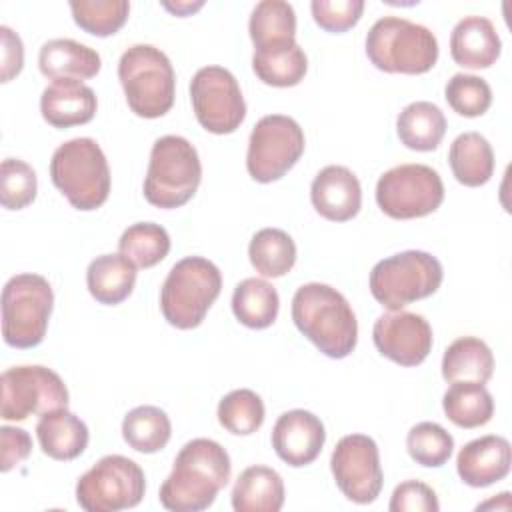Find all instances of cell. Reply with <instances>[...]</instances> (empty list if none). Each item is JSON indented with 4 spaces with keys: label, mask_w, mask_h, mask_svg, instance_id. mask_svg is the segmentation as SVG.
<instances>
[{
    "label": "cell",
    "mask_w": 512,
    "mask_h": 512,
    "mask_svg": "<svg viewBox=\"0 0 512 512\" xmlns=\"http://www.w3.org/2000/svg\"><path fill=\"white\" fill-rule=\"evenodd\" d=\"M70 10L84 32L104 38L126 24L130 4L126 0H72Z\"/></svg>",
    "instance_id": "cell-37"
},
{
    "label": "cell",
    "mask_w": 512,
    "mask_h": 512,
    "mask_svg": "<svg viewBox=\"0 0 512 512\" xmlns=\"http://www.w3.org/2000/svg\"><path fill=\"white\" fill-rule=\"evenodd\" d=\"M230 474L226 448L210 438H194L176 454L174 468L160 486V504L172 512L206 510L226 488Z\"/></svg>",
    "instance_id": "cell-1"
},
{
    "label": "cell",
    "mask_w": 512,
    "mask_h": 512,
    "mask_svg": "<svg viewBox=\"0 0 512 512\" xmlns=\"http://www.w3.org/2000/svg\"><path fill=\"white\" fill-rule=\"evenodd\" d=\"M446 418L460 428H480L494 414V400L482 382H450L442 396Z\"/></svg>",
    "instance_id": "cell-30"
},
{
    "label": "cell",
    "mask_w": 512,
    "mask_h": 512,
    "mask_svg": "<svg viewBox=\"0 0 512 512\" xmlns=\"http://www.w3.org/2000/svg\"><path fill=\"white\" fill-rule=\"evenodd\" d=\"M54 306L50 282L40 274H16L2 290V336L12 348H34L44 340Z\"/></svg>",
    "instance_id": "cell-9"
},
{
    "label": "cell",
    "mask_w": 512,
    "mask_h": 512,
    "mask_svg": "<svg viewBox=\"0 0 512 512\" xmlns=\"http://www.w3.org/2000/svg\"><path fill=\"white\" fill-rule=\"evenodd\" d=\"M118 250L132 260L136 268H152L168 256L170 236L166 228L156 222H136L122 232Z\"/></svg>",
    "instance_id": "cell-35"
},
{
    "label": "cell",
    "mask_w": 512,
    "mask_h": 512,
    "mask_svg": "<svg viewBox=\"0 0 512 512\" xmlns=\"http://www.w3.org/2000/svg\"><path fill=\"white\" fill-rule=\"evenodd\" d=\"M310 200L316 212L326 220H352L362 206L360 180L350 168L330 164L314 176L310 186Z\"/></svg>",
    "instance_id": "cell-18"
},
{
    "label": "cell",
    "mask_w": 512,
    "mask_h": 512,
    "mask_svg": "<svg viewBox=\"0 0 512 512\" xmlns=\"http://www.w3.org/2000/svg\"><path fill=\"white\" fill-rule=\"evenodd\" d=\"M248 256L260 276L280 278L296 264V244L292 236L280 228H262L252 236Z\"/></svg>",
    "instance_id": "cell-34"
},
{
    "label": "cell",
    "mask_w": 512,
    "mask_h": 512,
    "mask_svg": "<svg viewBox=\"0 0 512 512\" xmlns=\"http://www.w3.org/2000/svg\"><path fill=\"white\" fill-rule=\"evenodd\" d=\"M444 200L440 174L426 164H400L386 170L376 182L378 208L394 220H412L432 214Z\"/></svg>",
    "instance_id": "cell-11"
},
{
    "label": "cell",
    "mask_w": 512,
    "mask_h": 512,
    "mask_svg": "<svg viewBox=\"0 0 512 512\" xmlns=\"http://www.w3.org/2000/svg\"><path fill=\"white\" fill-rule=\"evenodd\" d=\"M494 374V354L490 346L476 336L456 338L442 356V376L446 382H482Z\"/></svg>",
    "instance_id": "cell-26"
},
{
    "label": "cell",
    "mask_w": 512,
    "mask_h": 512,
    "mask_svg": "<svg viewBox=\"0 0 512 512\" xmlns=\"http://www.w3.org/2000/svg\"><path fill=\"white\" fill-rule=\"evenodd\" d=\"M36 172L20 158H6L0 166V202L6 210H22L34 202Z\"/></svg>",
    "instance_id": "cell-40"
},
{
    "label": "cell",
    "mask_w": 512,
    "mask_h": 512,
    "mask_svg": "<svg viewBox=\"0 0 512 512\" xmlns=\"http://www.w3.org/2000/svg\"><path fill=\"white\" fill-rule=\"evenodd\" d=\"M0 44H2V82L12 80L14 76L20 74L24 66V46L20 36L8 28L0 26Z\"/></svg>",
    "instance_id": "cell-44"
},
{
    "label": "cell",
    "mask_w": 512,
    "mask_h": 512,
    "mask_svg": "<svg viewBox=\"0 0 512 512\" xmlns=\"http://www.w3.org/2000/svg\"><path fill=\"white\" fill-rule=\"evenodd\" d=\"M118 80L130 110L140 118H160L174 104L172 62L152 44H134L120 56Z\"/></svg>",
    "instance_id": "cell-6"
},
{
    "label": "cell",
    "mask_w": 512,
    "mask_h": 512,
    "mask_svg": "<svg viewBox=\"0 0 512 512\" xmlns=\"http://www.w3.org/2000/svg\"><path fill=\"white\" fill-rule=\"evenodd\" d=\"M252 70L268 86L288 88L302 82L308 70V58L298 42L254 50Z\"/></svg>",
    "instance_id": "cell-32"
},
{
    "label": "cell",
    "mask_w": 512,
    "mask_h": 512,
    "mask_svg": "<svg viewBox=\"0 0 512 512\" xmlns=\"http://www.w3.org/2000/svg\"><path fill=\"white\" fill-rule=\"evenodd\" d=\"M372 340L378 352L400 366L422 364L432 350V328L416 312L394 310L376 318Z\"/></svg>",
    "instance_id": "cell-16"
},
{
    "label": "cell",
    "mask_w": 512,
    "mask_h": 512,
    "mask_svg": "<svg viewBox=\"0 0 512 512\" xmlns=\"http://www.w3.org/2000/svg\"><path fill=\"white\" fill-rule=\"evenodd\" d=\"M282 506L284 482L274 468L256 464L240 472L232 488L236 512H278Z\"/></svg>",
    "instance_id": "cell-24"
},
{
    "label": "cell",
    "mask_w": 512,
    "mask_h": 512,
    "mask_svg": "<svg viewBox=\"0 0 512 512\" xmlns=\"http://www.w3.org/2000/svg\"><path fill=\"white\" fill-rule=\"evenodd\" d=\"M218 422L224 430L236 436L254 434L266 416L262 398L248 388H238L228 392L218 402Z\"/></svg>",
    "instance_id": "cell-36"
},
{
    "label": "cell",
    "mask_w": 512,
    "mask_h": 512,
    "mask_svg": "<svg viewBox=\"0 0 512 512\" xmlns=\"http://www.w3.org/2000/svg\"><path fill=\"white\" fill-rule=\"evenodd\" d=\"M220 290L218 266L202 256H186L170 268L160 288L162 316L178 330H192L202 324Z\"/></svg>",
    "instance_id": "cell-3"
},
{
    "label": "cell",
    "mask_w": 512,
    "mask_h": 512,
    "mask_svg": "<svg viewBox=\"0 0 512 512\" xmlns=\"http://www.w3.org/2000/svg\"><path fill=\"white\" fill-rule=\"evenodd\" d=\"M280 308L276 288L264 278H244L232 294V312L236 320L252 330H262L274 324Z\"/></svg>",
    "instance_id": "cell-31"
},
{
    "label": "cell",
    "mask_w": 512,
    "mask_h": 512,
    "mask_svg": "<svg viewBox=\"0 0 512 512\" xmlns=\"http://www.w3.org/2000/svg\"><path fill=\"white\" fill-rule=\"evenodd\" d=\"M32 452V438L26 430L16 426L0 428V470L10 472L24 462Z\"/></svg>",
    "instance_id": "cell-43"
},
{
    "label": "cell",
    "mask_w": 512,
    "mask_h": 512,
    "mask_svg": "<svg viewBox=\"0 0 512 512\" xmlns=\"http://www.w3.org/2000/svg\"><path fill=\"white\" fill-rule=\"evenodd\" d=\"M512 448L504 436L488 434L464 444L456 456V470L464 484L486 488L508 476Z\"/></svg>",
    "instance_id": "cell-19"
},
{
    "label": "cell",
    "mask_w": 512,
    "mask_h": 512,
    "mask_svg": "<svg viewBox=\"0 0 512 512\" xmlns=\"http://www.w3.org/2000/svg\"><path fill=\"white\" fill-rule=\"evenodd\" d=\"M146 492L144 470L130 458L108 454L76 482V502L86 512H118L134 508Z\"/></svg>",
    "instance_id": "cell-10"
},
{
    "label": "cell",
    "mask_w": 512,
    "mask_h": 512,
    "mask_svg": "<svg viewBox=\"0 0 512 512\" xmlns=\"http://www.w3.org/2000/svg\"><path fill=\"white\" fill-rule=\"evenodd\" d=\"M38 68L52 80H86L100 72L102 58L94 48L72 38H54L42 44Z\"/></svg>",
    "instance_id": "cell-22"
},
{
    "label": "cell",
    "mask_w": 512,
    "mask_h": 512,
    "mask_svg": "<svg viewBox=\"0 0 512 512\" xmlns=\"http://www.w3.org/2000/svg\"><path fill=\"white\" fill-rule=\"evenodd\" d=\"M254 50L276 48L296 42V14L284 0H262L254 6L248 20Z\"/></svg>",
    "instance_id": "cell-29"
},
{
    "label": "cell",
    "mask_w": 512,
    "mask_h": 512,
    "mask_svg": "<svg viewBox=\"0 0 512 512\" xmlns=\"http://www.w3.org/2000/svg\"><path fill=\"white\" fill-rule=\"evenodd\" d=\"M388 508L390 512H438L440 502L428 484L406 480L394 488Z\"/></svg>",
    "instance_id": "cell-42"
},
{
    "label": "cell",
    "mask_w": 512,
    "mask_h": 512,
    "mask_svg": "<svg viewBox=\"0 0 512 512\" xmlns=\"http://www.w3.org/2000/svg\"><path fill=\"white\" fill-rule=\"evenodd\" d=\"M304 146V132L294 118L284 114L262 116L248 138V174L262 184L280 180L300 160Z\"/></svg>",
    "instance_id": "cell-12"
},
{
    "label": "cell",
    "mask_w": 512,
    "mask_h": 512,
    "mask_svg": "<svg viewBox=\"0 0 512 512\" xmlns=\"http://www.w3.org/2000/svg\"><path fill=\"white\" fill-rule=\"evenodd\" d=\"M50 178L76 210H96L110 194L108 160L92 138L60 144L50 160Z\"/></svg>",
    "instance_id": "cell-5"
},
{
    "label": "cell",
    "mask_w": 512,
    "mask_h": 512,
    "mask_svg": "<svg viewBox=\"0 0 512 512\" xmlns=\"http://www.w3.org/2000/svg\"><path fill=\"white\" fill-rule=\"evenodd\" d=\"M36 436L46 456L54 460H74L88 446V426L66 408L42 414L36 424Z\"/></svg>",
    "instance_id": "cell-23"
},
{
    "label": "cell",
    "mask_w": 512,
    "mask_h": 512,
    "mask_svg": "<svg viewBox=\"0 0 512 512\" xmlns=\"http://www.w3.org/2000/svg\"><path fill=\"white\" fill-rule=\"evenodd\" d=\"M366 54L382 72L424 74L438 60V40L422 24L398 16H384L366 34Z\"/></svg>",
    "instance_id": "cell-4"
},
{
    "label": "cell",
    "mask_w": 512,
    "mask_h": 512,
    "mask_svg": "<svg viewBox=\"0 0 512 512\" xmlns=\"http://www.w3.org/2000/svg\"><path fill=\"white\" fill-rule=\"evenodd\" d=\"M136 284V264L124 254L96 256L86 270V286L100 304L114 306L124 302Z\"/></svg>",
    "instance_id": "cell-25"
},
{
    "label": "cell",
    "mask_w": 512,
    "mask_h": 512,
    "mask_svg": "<svg viewBox=\"0 0 512 512\" xmlns=\"http://www.w3.org/2000/svg\"><path fill=\"white\" fill-rule=\"evenodd\" d=\"M454 178L470 188L486 184L494 174V150L480 132H464L454 138L448 150Z\"/></svg>",
    "instance_id": "cell-28"
},
{
    "label": "cell",
    "mask_w": 512,
    "mask_h": 512,
    "mask_svg": "<svg viewBox=\"0 0 512 512\" xmlns=\"http://www.w3.org/2000/svg\"><path fill=\"white\" fill-rule=\"evenodd\" d=\"M98 108L96 94L82 80H54L40 96L42 118L54 128L86 124Z\"/></svg>",
    "instance_id": "cell-20"
},
{
    "label": "cell",
    "mask_w": 512,
    "mask_h": 512,
    "mask_svg": "<svg viewBox=\"0 0 512 512\" xmlns=\"http://www.w3.org/2000/svg\"><path fill=\"white\" fill-rule=\"evenodd\" d=\"M292 320L328 358H346L356 348V314L348 300L328 284H302L292 298Z\"/></svg>",
    "instance_id": "cell-2"
},
{
    "label": "cell",
    "mask_w": 512,
    "mask_h": 512,
    "mask_svg": "<svg viewBox=\"0 0 512 512\" xmlns=\"http://www.w3.org/2000/svg\"><path fill=\"white\" fill-rule=\"evenodd\" d=\"M444 278L442 264L424 250H404L374 264L370 272V292L386 310L404 306L432 296Z\"/></svg>",
    "instance_id": "cell-8"
},
{
    "label": "cell",
    "mask_w": 512,
    "mask_h": 512,
    "mask_svg": "<svg viewBox=\"0 0 512 512\" xmlns=\"http://www.w3.org/2000/svg\"><path fill=\"white\" fill-rule=\"evenodd\" d=\"M406 450L416 464L426 468H440L452 456L454 438L436 422H418L408 430Z\"/></svg>",
    "instance_id": "cell-38"
},
{
    "label": "cell",
    "mask_w": 512,
    "mask_h": 512,
    "mask_svg": "<svg viewBox=\"0 0 512 512\" xmlns=\"http://www.w3.org/2000/svg\"><path fill=\"white\" fill-rule=\"evenodd\" d=\"M200 180L202 164L190 140L168 134L152 144L144 178V198L152 206L164 210L184 206L196 194Z\"/></svg>",
    "instance_id": "cell-7"
},
{
    "label": "cell",
    "mask_w": 512,
    "mask_h": 512,
    "mask_svg": "<svg viewBox=\"0 0 512 512\" xmlns=\"http://www.w3.org/2000/svg\"><path fill=\"white\" fill-rule=\"evenodd\" d=\"M400 142L416 152H432L440 146L446 134L444 112L426 100L408 104L396 118Z\"/></svg>",
    "instance_id": "cell-27"
},
{
    "label": "cell",
    "mask_w": 512,
    "mask_h": 512,
    "mask_svg": "<svg viewBox=\"0 0 512 512\" xmlns=\"http://www.w3.org/2000/svg\"><path fill=\"white\" fill-rule=\"evenodd\" d=\"M2 408L8 422L26 420L32 414H48L68 406L64 380L46 366H12L0 376Z\"/></svg>",
    "instance_id": "cell-13"
},
{
    "label": "cell",
    "mask_w": 512,
    "mask_h": 512,
    "mask_svg": "<svg viewBox=\"0 0 512 512\" xmlns=\"http://www.w3.org/2000/svg\"><path fill=\"white\" fill-rule=\"evenodd\" d=\"M326 442L322 420L302 408L278 416L272 428V448L282 462L300 468L312 464Z\"/></svg>",
    "instance_id": "cell-17"
},
{
    "label": "cell",
    "mask_w": 512,
    "mask_h": 512,
    "mask_svg": "<svg viewBox=\"0 0 512 512\" xmlns=\"http://www.w3.org/2000/svg\"><path fill=\"white\" fill-rule=\"evenodd\" d=\"M330 470L336 486L348 500L370 504L380 496L384 474L378 446L370 436H342L330 456Z\"/></svg>",
    "instance_id": "cell-15"
},
{
    "label": "cell",
    "mask_w": 512,
    "mask_h": 512,
    "mask_svg": "<svg viewBox=\"0 0 512 512\" xmlns=\"http://www.w3.org/2000/svg\"><path fill=\"white\" fill-rule=\"evenodd\" d=\"M190 100L196 120L212 134H230L246 118L240 84L222 66H204L192 76Z\"/></svg>",
    "instance_id": "cell-14"
},
{
    "label": "cell",
    "mask_w": 512,
    "mask_h": 512,
    "mask_svg": "<svg viewBox=\"0 0 512 512\" xmlns=\"http://www.w3.org/2000/svg\"><path fill=\"white\" fill-rule=\"evenodd\" d=\"M444 98L456 114L466 118H476L490 108L492 88L484 78L460 72L446 82Z\"/></svg>",
    "instance_id": "cell-39"
},
{
    "label": "cell",
    "mask_w": 512,
    "mask_h": 512,
    "mask_svg": "<svg viewBox=\"0 0 512 512\" xmlns=\"http://www.w3.org/2000/svg\"><path fill=\"white\" fill-rule=\"evenodd\" d=\"M502 52L494 24L484 16H464L450 34V56L458 66L480 70L490 68Z\"/></svg>",
    "instance_id": "cell-21"
},
{
    "label": "cell",
    "mask_w": 512,
    "mask_h": 512,
    "mask_svg": "<svg viewBox=\"0 0 512 512\" xmlns=\"http://www.w3.org/2000/svg\"><path fill=\"white\" fill-rule=\"evenodd\" d=\"M314 22L326 32H346L360 20L364 12L362 0H312Z\"/></svg>",
    "instance_id": "cell-41"
},
{
    "label": "cell",
    "mask_w": 512,
    "mask_h": 512,
    "mask_svg": "<svg viewBox=\"0 0 512 512\" xmlns=\"http://www.w3.org/2000/svg\"><path fill=\"white\" fill-rule=\"evenodd\" d=\"M162 6L176 16H188V14L196 12L198 8H202L204 2L202 0L200 2H162Z\"/></svg>",
    "instance_id": "cell-45"
},
{
    "label": "cell",
    "mask_w": 512,
    "mask_h": 512,
    "mask_svg": "<svg viewBox=\"0 0 512 512\" xmlns=\"http://www.w3.org/2000/svg\"><path fill=\"white\" fill-rule=\"evenodd\" d=\"M172 434L168 414L158 406H136L122 420L124 442L142 454L160 452Z\"/></svg>",
    "instance_id": "cell-33"
}]
</instances>
